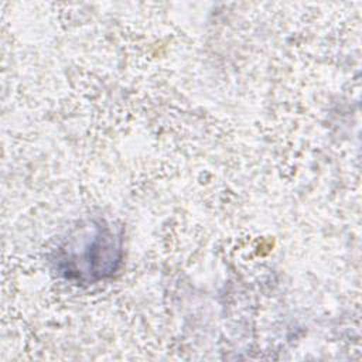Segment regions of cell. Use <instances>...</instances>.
<instances>
[{
    "label": "cell",
    "mask_w": 362,
    "mask_h": 362,
    "mask_svg": "<svg viewBox=\"0 0 362 362\" xmlns=\"http://www.w3.org/2000/svg\"><path fill=\"white\" fill-rule=\"evenodd\" d=\"M122 262V238L105 222H90L75 232L57 256L59 272L76 283H96L112 276Z\"/></svg>",
    "instance_id": "6da1fadb"
}]
</instances>
